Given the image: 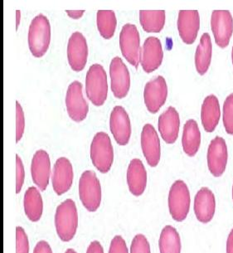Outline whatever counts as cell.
I'll return each mask as SVG.
<instances>
[{"label": "cell", "mask_w": 233, "mask_h": 253, "mask_svg": "<svg viewBox=\"0 0 233 253\" xmlns=\"http://www.w3.org/2000/svg\"><path fill=\"white\" fill-rule=\"evenodd\" d=\"M57 235L63 242H70L78 229V215L75 202L67 199L57 207L55 215Z\"/></svg>", "instance_id": "obj_1"}, {"label": "cell", "mask_w": 233, "mask_h": 253, "mask_svg": "<svg viewBox=\"0 0 233 253\" xmlns=\"http://www.w3.org/2000/svg\"><path fill=\"white\" fill-rule=\"evenodd\" d=\"M51 41V26L47 17L36 16L32 21L29 31V46L34 57H41L47 52Z\"/></svg>", "instance_id": "obj_2"}, {"label": "cell", "mask_w": 233, "mask_h": 253, "mask_svg": "<svg viewBox=\"0 0 233 253\" xmlns=\"http://www.w3.org/2000/svg\"><path fill=\"white\" fill-rule=\"evenodd\" d=\"M86 92L89 100L96 106H101L107 98V76L104 67L94 64L86 73Z\"/></svg>", "instance_id": "obj_3"}, {"label": "cell", "mask_w": 233, "mask_h": 253, "mask_svg": "<svg viewBox=\"0 0 233 253\" xmlns=\"http://www.w3.org/2000/svg\"><path fill=\"white\" fill-rule=\"evenodd\" d=\"M91 159L94 166L101 173L109 172L114 160V151L107 133L99 132L94 136L91 145Z\"/></svg>", "instance_id": "obj_4"}, {"label": "cell", "mask_w": 233, "mask_h": 253, "mask_svg": "<svg viewBox=\"0 0 233 253\" xmlns=\"http://www.w3.org/2000/svg\"><path fill=\"white\" fill-rule=\"evenodd\" d=\"M79 195L80 201L89 212H96L98 210L101 202V187L93 171H85L80 176Z\"/></svg>", "instance_id": "obj_5"}, {"label": "cell", "mask_w": 233, "mask_h": 253, "mask_svg": "<svg viewBox=\"0 0 233 253\" xmlns=\"http://www.w3.org/2000/svg\"><path fill=\"white\" fill-rule=\"evenodd\" d=\"M190 194L184 181L177 180L172 185L168 195V208L172 217L177 222H183L189 212Z\"/></svg>", "instance_id": "obj_6"}, {"label": "cell", "mask_w": 233, "mask_h": 253, "mask_svg": "<svg viewBox=\"0 0 233 253\" xmlns=\"http://www.w3.org/2000/svg\"><path fill=\"white\" fill-rule=\"evenodd\" d=\"M119 47L124 58L138 68L140 60V39L135 25L127 24L122 28L119 34Z\"/></svg>", "instance_id": "obj_7"}, {"label": "cell", "mask_w": 233, "mask_h": 253, "mask_svg": "<svg viewBox=\"0 0 233 253\" xmlns=\"http://www.w3.org/2000/svg\"><path fill=\"white\" fill-rule=\"evenodd\" d=\"M66 106L71 119L80 122L86 119L89 106L82 94V85L75 81L68 86L66 95Z\"/></svg>", "instance_id": "obj_8"}, {"label": "cell", "mask_w": 233, "mask_h": 253, "mask_svg": "<svg viewBox=\"0 0 233 253\" xmlns=\"http://www.w3.org/2000/svg\"><path fill=\"white\" fill-rule=\"evenodd\" d=\"M211 27L216 43L222 48L228 47L233 33V18L228 10H214Z\"/></svg>", "instance_id": "obj_9"}, {"label": "cell", "mask_w": 233, "mask_h": 253, "mask_svg": "<svg viewBox=\"0 0 233 253\" xmlns=\"http://www.w3.org/2000/svg\"><path fill=\"white\" fill-rule=\"evenodd\" d=\"M168 96V86L163 77L158 76L145 85L144 99L148 111L155 114L165 103Z\"/></svg>", "instance_id": "obj_10"}, {"label": "cell", "mask_w": 233, "mask_h": 253, "mask_svg": "<svg viewBox=\"0 0 233 253\" xmlns=\"http://www.w3.org/2000/svg\"><path fill=\"white\" fill-rule=\"evenodd\" d=\"M228 160V146L225 140L222 137H215L210 143L207 150V166L211 173L215 177L223 175Z\"/></svg>", "instance_id": "obj_11"}, {"label": "cell", "mask_w": 233, "mask_h": 253, "mask_svg": "<svg viewBox=\"0 0 233 253\" xmlns=\"http://www.w3.org/2000/svg\"><path fill=\"white\" fill-rule=\"evenodd\" d=\"M110 76L114 96L119 99L125 97L130 90V77L128 68L120 57L112 59L110 66Z\"/></svg>", "instance_id": "obj_12"}, {"label": "cell", "mask_w": 233, "mask_h": 253, "mask_svg": "<svg viewBox=\"0 0 233 253\" xmlns=\"http://www.w3.org/2000/svg\"><path fill=\"white\" fill-rule=\"evenodd\" d=\"M163 58V47L159 39L150 37L145 40L140 52V62L145 73H153L162 64Z\"/></svg>", "instance_id": "obj_13"}, {"label": "cell", "mask_w": 233, "mask_h": 253, "mask_svg": "<svg viewBox=\"0 0 233 253\" xmlns=\"http://www.w3.org/2000/svg\"><path fill=\"white\" fill-rule=\"evenodd\" d=\"M88 47L85 37L79 32H76L68 41V58L72 69L80 72L84 69L87 62Z\"/></svg>", "instance_id": "obj_14"}, {"label": "cell", "mask_w": 233, "mask_h": 253, "mask_svg": "<svg viewBox=\"0 0 233 253\" xmlns=\"http://www.w3.org/2000/svg\"><path fill=\"white\" fill-rule=\"evenodd\" d=\"M110 128L115 140L119 145H126L131 135L130 117L122 106H116L111 114Z\"/></svg>", "instance_id": "obj_15"}, {"label": "cell", "mask_w": 233, "mask_h": 253, "mask_svg": "<svg viewBox=\"0 0 233 253\" xmlns=\"http://www.w3.org/2000/svg\"><path fill=\"white\" fill-rule=\"evenodd\" d=\"M141 147L148 165L156 167L161 156L160 141L153 126L146 124L141 133Z\"/></svg>", "instance_id": "obj_16"}, {"label": "cell", "mask_w": 233, "mask_h": 253, "mask_svg": "<svg viewBox=\"0 0 233 253\" xmlns=\"http://www.w3.org/2000/svg\"><path fill=\"white\" fill-rule=\"evenodd\" d=\"M73 166L67 158L56 161L52 174V188L57 195L65 194L73 185Z\"/></svg>", "instance_id": "obj_17"}, {"label": "cell", "mask_w": 233, "mask_h": 253, "mask_svg": "<svg viewBox=\"0 0 233 253\" xmlns=\"http://www.w3.org/2000/svg\"><path fill=\"white\" fill-rule=\"evenodd\" d=\"M200 17L197 10H180L178 18L179 36L186 44H193L199 31Z\"/></svg>", "instance_id": "obj_18"}, {"label": "cell", "mask_w": 233, "mask_h": 253, "mask_svg": "<svg viewBox=\"0 0 233 253\" xmlns=\"http://www.w3.org/2000/svg\"><path fill=\"white\" fill-rule=\"evenodd\" d=\"M51 163L49 155L45 150H38L34 155L31 165L32 178L41 191L47 189L49 183Z\"/></svg>", "instance_id": "obj_19"}, {"label": "cell", "mask_w": 233, "mask_h": 253, "mask_svg": "<svg viewBox=\"0 0 233 253\" xmlns=\"http://www.w3.org/2000/svg\"><path fill=\"white\" fill-rule=\"evenodd\" d=\"M179 115L174 107H168L158 117V130L167 144H174L179 132Z\"/></svg>", "instance_id": "obj_20"}, {"label": "cell", "mask_w": 233, "mask_h": 253, "mask_svg": "<svg viewBox=\"0 0 233 253\" xmlns=\"http://www.w3.org/2000/svg\"><path fill=\"white\" fill-rule=\"evenodd\" d=\"M216 210L215 196L207 188H202L197 192L194 199V212L197 220L207 223L213 219Z\"/></svg>", "instance_id": "obj_21"}, {"label": "cell", "mask_w": 233, "mask_h": 253, "mask_svg": "<svg viewBox=\"0 0 233 253\" xmlns=\"http://www.w3.org/2000/svg\"><path fill=\"white\" fill-rule=\"evenodd\" d=\"M127 183L133 195L140 196L144 194L147 184V173L142 161L139 159L131 160L128 167Z\"/></svg>", "instance_id": "obj_22"}, {"label": "cell", "mask_w": 233, "mask_h": 253, "mask_svg": "<svg viewBox=\"0 0 233 253\" xmlns=\"http://www.w3.org/2000/svg\"><path fill=\"white\" fill-rule=\"evenodd\" d=\"M220 106L217 96H207L203 101L201 111V120L205 130L213 132L220 119Z\"/></svg>", "instance_id": "obj_23"}, {"label": "cell", "mask_w": 233, "mask_h": 253, "mask_svg": "<svg viewBox=\"0 0 233 253\" xmlns=\"http://www.w3.org/2000/svg\"><path fill=\"white\" fill-rule=\"evenodd\" d=\"M182 145L184 152L190 157L194 156L199 150L201 133L194 120H189L184 125Z\"/></svg>", "instance_id": "obj_24"}, {"label": "cell", "mask_w": 233, "mask_h": 253, "mask_svg": "<svg viewBox=\"0 0 233 253\" xmlns=\"http://www.w3.org/2000/svg\"><path fill=\"white\" fill-rule=\"evenodd\" d=\"M213 45L207 33L202 34L200 39L199 45L196 50L195 54V66L196 70L200 75H204L207 73L212 60Z\"/></svg>", "instance_id": "obj_25"}, {"label": "cell", "mask_w": 233, "mask_h": 253, "mask_svg": "<svg viewBox=\"0 0 233 253\" xmlns=\"http://www.w3.org/2000/svg\"><path fill=\"white\" fill-rule=\"evenodd\" d=\"M24 211L27 217L32 222H38L41 218L43 211V202L41 195L35 187H31L24 195Z\"/></svg>", "instance_id": "obj_26"}, {"label": "cell", "mask_w": 233, "mask_h": 253, "mask_svg": "<svg viewBox=\"0 0 233 253\" xmlns=\"http://www.w3.org/2000/svg\"><path fill=\"white\" fill-rule=\"evenodd\" d=\"M140 22L147 33H159L165 24V11L140 10Z\"/></svg>", "instance_id": "obj_27"}, {"label": "cell", "mask_w": 233, "mask_h": 253, "mask_svg": "<svg viewBox=\"0 0 233 253\" xmlns=\"http://www.w3.org/2000/svg\"><path fill=\"white\" fill-rule=\"evenodd\" d=\"M160 253H181V240L177 230L172 226H166L159 238Z\"/></svg>", "instance_id": "obj_28"}, {"label": "cell", "mask_w": 233, "mask_h": 253, "mask_svg": "<svg viewBox=\"0 0 233 253\" xmlns=\"http://www.w3.org/2000/svg\"><path fill=\"white\" fill-rule=\"evenodd\" d=\"M99 33L105 39H112L116 29V17L114 11L99 10L96 14Z\"/></svg>", "instance_id": "obj_29"}, {"label": "cell", "mask_w": 233, "mask_h": 253, "mask_svg": "<svg viewBox=\"0 0 233 253\" xmlns=\"http://www.w3.org/2000/svg\"><path fill=\"white\" fill-rule=\"evenodd\" d=\"M223 120L226 131L233 135V94H230L224 101Z\"/></svg>", "instance_id": "obj_30"}, {"label": "cell", "mask_w": 233, "mask_h": 253, "mask_svg": "<svg viewBox=\"0 0 233 253\" xmlns=\"http://www.w3.org/2000/svg\"><path fill=\"white\" fill-rule=\"evenodd\" d=\"M130 253H151L150 243L142 234H138L133 239Z\"/></svg>", "instance_id": "obj_31"}, {"label": "cell", "mask_w": 233, "mask_h": 253, "mask_svg": "<svg viewBox=\"0 0 233 253\" xmlns=\"http://www.w3.org/2000/svg\"><path fill=\"white\" fill-rule=\"evenodd\" d=\"M29 243L25 231L21 227L16 228V253H29Z\"/></svg>", "instance_id": "obj_32"}, {"label": "cell", "mask_w": 233, "mask_h": 253, "mask_svg": "<svg viewBox=\"0 0 233 253\" xmlns=\"http://www.w3.org/2000/svg\"><path fill=\"white\" fill-rule=\"evenodd\" d=\"M25 126L24 111L20 104L16 101V142L18 143L23 137Z\"/></svg>", "instance_id": "obj_33"}, {"label": "cell", "mask_w": 233, "mask_h": 253, "mask_svg": "<svg viewBox=\"0 0 233 253\" xmlns=\"http://www.w3.org/2000/svg\"><path fill=\"white\" fill-rule=\"evenodd\" d=\"M16 194H19L21 189L23 188L24 182V177H25V173H24V166L20 157L18 155H16Z\"/></svg>", "instance_id": "obj_34"}, {"label": "cell", "mask_w": 233, "mask_h": 253, "mask_svg": "<svg viewBox=\"0 0 233 253\" xmlns=\"http://www.w3.org/2000/svg\"><path fill=\"white\" fill-rule=\"evenodd\" d=\"M109 253H129L126 243L121 236H116L111 243Z\"/></svg>", "instance_id": "obj_35"}, {"label": "cell", "mask_w": 233, "mask_h": 253, "mask_svg": "<svg viewBox=\"0 0 233 253\" xmlns=\"http://www.w3.org/2000/svg\"><path fill=\"white\" fill-rule=\"evenodd\" d=\"M34 253H52V251L47 242L40 241L34 248Z\"/></svg>", "instance_id": "obj_36"}, {"label": "cell", "mask_w": 233, "mask_h": 253, "mask_svg": "<svg viewBox=\"0 0 233 253\" xmlns=\"http://www.w3.org/2000/svg\"><path fill=\"white\" fill-rule=\"evenodd\" d=\"M86 253H104L103 248L101 247V243L97 241H94L89 246Z\"/></svg>", "instance_id": "obj_37"}, {"label": "cell", "mask_w": 233, "mask_h": 253, "mask_svg": "<svg viewBox=\"0 0 233 253\" xmlns=\"http://www.w3.org/2000/svg\"><path fill=\"white\" fill-rule=\"evenodd\" d=\"M66 13H68V16L70 18H74V19H78L81 18L83 14L85 13L84 10H66Z\"/></svg>", "instance_id": "obj_38"}, {"label": "cell", "mask_w": 233, "mask_h": 253, "mask_svg": "<svg viewBox=\"0 0 233 253\" xmlns=\"http://www.w3.org/2000/svg\"><path fill=\"white\" fill-rule=\"evenodd\" d=\"M227 253H233V228L228 236L227 242Z\"/></svg>", "instance_id": "obj_39"}, {"label": "cell", "mask_w": 233, "mask_h": 253, "mask_svg": "<svg viewBox=\"0 0 233 253\" xmlns=\"http://www.w3.org/2000/svg\"><path fill=\"white\" fill-rule=\"evenodd\" d=\"M16 14H17V24H16V28H17V30H18V27L19 25V22H20V18H21V13L20 11L17 10L16 11Z\"/></svg>", "instance_id": "obj_40"}, {"label": "cell", "mask_w": 233, "mask_h": 253, "mask_svg": "<svg viewBox=\"0 0 233 253\" xmlns=\"http://www.w3.org/2000/svg\"><path fill=\"white\" fill-rule=\"evenodd\" d=\"M65 253H76L75 251L73 250V249H68L67 250V252H66Z\"/></svg>", "instance_id": "obj_41"}, {"label": "cell", "mask_w": 233, "mask_h": 253, "mask_svg": "<svg viewBox=\"0 0 233 253\" xmlns=\"http://www.w3.org/2000/svg\"><path fill=\"white\" fill-rule=\"evenodd\" d=\"M232 58H233V52H232Z\"/></svg>", "instance_id": "obj_42"}, {"label": "cell", "mask_w": 233, "mask_h": 253, "mask_svg": "<svg viewBox=\"0 0 233 253\" xmlns=\"http://www.w3.org/2000/svg\"></svg>", "instance_id": "obj_43"}]
</instances>
